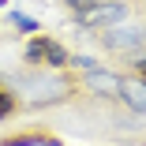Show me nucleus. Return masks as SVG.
Wrapping results in <instances>:
<instances>
[{
  "instance_id": "f257e3e1",
  "label": "nucleus",
  "mask_w": 146,
  "mask_h": 146,
  "mask_svg": "<svg viewBox=\"0 0 146 146\" xmlns=\"http://www.w3.org/2000/svg\"><path fill=\"white\" fill-rule=\"evenodd\" d=\"M127 15H131V8L127 4H120V0H101V4H90V8H82L75 19H79V26H120V23H127Z\"/></svg>"
},
{
  "instance_id": "f03ea898",
  "label": "nucleus",
  "mask_w": 146,
  "mask_h": 146,
  "mask_svg": "<svg viewBox=\"0 0 146 146\" xmlns=\"http://www.w3.org/2000/svg\"><path fill=\"white\" fill-rule=\"evenodd\" d=\"M71 94L68 79L60 75H45V79H30V86H26V98H30L34 105H45V101H60Z\"/></svg>"
},
{
  "instance_id": "7ed1b4c3",
  "label": "nucleus",
  "mask_w": 146,
  "mask_h": 146,
  "mask_svg": "<svg viewBox=\"0 0 146 146\" xmlns=\"http://www.w3.org/2000/svg\"><path fill=\"white\" fill-rule=\"evenodd\" d=\"M105 45L116 49V52H131V49L146 45V26H127V23L109 26V30H105Z\"/></svg>"
},
{
  "instance_id": "20e7f679",
  "label": "nucleus",
  "mask_w": 146,
  "mask_h": 146,
  "mask_svg": "<svg viewBox=\"0 0 146 146\" xmlns=\"http://www.w3.org/2000/svg\"><path fill=\"white\" fill-rule=\"evenodd\" d=\"M116 94H120V101L131 112L146 116V75H124L120 82H116Z\"/></svg>"
},
{
  "instance_id": "39448f33",
  "label": "nucleus",
  "mask_w": 146,
  "mask_h": 146,
  "mask_svg": "<svg viewBox=\"0 0 146 146\" xmlns=\"http://www.w3.org/2000/svg\"><path fill=\"white\" fill-rule=\"evenodd\" d=\"M116 82H120V75H112V71H105V68H90V71H86V86H90L94 94L112 98V94H116Z\"/></svg>"
},
{
  "instance_id": "423d86ee",
  "label": "nucleus",
  "mask_w": 146,
  "mask_h": 146,
  "mask_svg": "<svg viewBox=\"0 0 146 146\" xmlns=\"http://www.w3.org/2000/svg\"><path fill=\"white\" fill-rule=\"evenodd\" d=\"M0 146H60V142L45 139V135H15V139H4Z\"/></svg>"
},
{
  "instance_id": "0eeeda50",
  "label": "nucleus",
  "mask_w": 146,
  "mask_h": 146,
  "mask_svg": "<svg viewBox=\"0 0 146 146\" xmlns=\"http://www.w3.org/2000/svg\"><path fill=\"white\" fill-rule=\"evenodd\" d=\"M68 56H71V52H64V49L56 45V41H45V56H41L45 64H52V68H60V64H68Z\"/></svg>"
},
{
  "instance_id": "6e6552de",
  "label": "nucleus",
  "mask_w": 146,
  "mask_h": 146,
  "mask_svg": "<svg viewBox=\"0 0 146 146\" xmlns=\"http://www.w3.org/2000/svg\"><path fill=\"white\" fill-rule=\"evenodd\" d=\"M8 19H11V26H15V30H23V34H34V30H38V19H30L26 11H11Z\"/></svg>"
},
{
  "instance_id": "1a4fd4ad",
  "label": "nucleus",
  "mask_w": 146,
  "mask_h": 146,
  "mask_svg": "<svg viewBox=\"0 0 146 146\" xmlns=\"http://www.w3.org/2000/svg\"><path fill=\"white\" fill-rule=\"evenodd\" d=\"M23 56H26V60H41V56H45V38H34L30 45H26Z\"/></svg>"
},
{
  "instance_id": "9d476101",
  "label": "nucleus",
  "mask_w": 146,
  "mask_h": 146,
  "mask_svg": "<svg viewBox=\"0 0 146 146\" xmlns=\"http://www.w3.org/2000/svg\"><path fill=\"white\" fill-rule=\"evenodd\" d=\"M15 112V98L8 94V90H0V120H4V116H11Z\"/></svg>"
},
{
  "instance_id": "9b49d317",
  "label": "nucleus",
  "mask_w": 146,
  "mask_h": 146,
  "mask_svg": "<svg viewBox=\"0 0 146 146\" xmlns=\"http://www.w3.org/2000/svg\"><path fill=\"white\" fill-rule=\"evenodd\" d=\"M68 64H75V68H82V71L98 68V60H94V56H68Z\"/></svg>"
},
{
  "instance_id": "f8f14e48",
  "label": "nucleus",
  "mask_w": 146,
  "mask_h": 146,
  "mask_svg": "<svg viewBox=\"0 0 146 146\" xmlns=\"http://www.w3.org/2000/svg\"><path fill=\"white\" fill-rule=\"evenodd\" d=\"M127 56H131V64H135V68H146V45H139V49H131Z\"/></svg>"
},
{
  "instance_id": "ddd939ff",
  "label": "nucleus",
  "mask_w": 146,
  "mask_h": 146,
  "mask_svg": "<svg viewBox=\"0 0 146 146\" xmlns=\"http://www.w3.org/2000/svg\"><path fill=\"white\" fill-rule=\"evenodd\" d=\"M90 4H101V0H90Z\"/></svg>"
},
{
  "instance_id": "4468645a",
  "label": "nucleus",
  "mask_w": 146,
  "mask_h": 146,
  "mask_svg": "<svg viewBox=\"0 0 146 146\" xmlns=\"http://www.w3.org/2000/svg\"><path fill=\"white\" fill-rule=\"evenodd\" d=\"M0 4H8V0H0Z\"/></svg>"
}]
</instances>
